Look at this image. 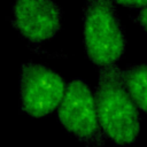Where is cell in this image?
Returning a JSON list of instances; mask_svg holds the SVG:
<instances>
[{"instance_id":"obj_1","label":"cell","mask_w":147,"mask_h":147,"mask_svg":"<svg viewBox=\"0 0 147 147\" xmlns=\"http://www.w3.org/2000/svg\"><path fill=\"white\" fill-rule=\"evenodd\" d=\"M116 63L100 67L94 93L100 125L116 145L133 144L140 132L138 107L130 96Z\"/></svg>"},{"instance_id":"obj_2","label":"cell","mask_w":147,"mask_h":147,"mask_svg":"<svg viewBox=\"0 0 147 147\" xmlns=\"http://www.w3.org/2000/svg\"><path fill=\"white\" fill-rule=\"evenodd\" d=\"M84 45L95 65L116 63L125 52V34L111 0H85Z\"/></svg>"},{"instance_id":"obj_3","label":"cell","mask_w":147,"mask_h":147,"mask_svg":"<svg viewBox=\"0 0 147 147\" xmlns=\"http://www.w3.org/2000/svg\"><path fill=\"white\" fill-rule=\"evenodd\" d=\"M60 123L79 141L88 146H103L107 137L100 125L95 96L85 80L75 78L65 86L59 106Z\"/></svg>"},{"instance_id":"obj_4","label":"cell","mask_w":147,"mask_h":147,"mask_svg":"<svg viewBox=\"0 0 147 147\" xmlns=\"http://www.w3.org/2000/svg\"><path fill=\"white\" fill-rule=\"evenodd\" d=\"M65 86L63 78L46 65L23 63L20 76L22 109L36 118L49 115L60 106Z\"/></svg>"},{"instance_id":"obj_5","label":"cell","mask_w":147,"mask_h":147,"mask_svg":"<svg viewBox=\"0 0 147 147\" xmlns=\"http://www.w3.org/2000/svg\"><path fill=\"white\" fill-rule=\"evenodd\" d=\"M62 11L54 0H15L13 26L31 44L55 37L61 29Z\"/></svg>"},{"instance_id":"obj_6","label":"cell","mask_w":147,"mask_h":147,"mask_svg":"<svg viewBox=\"0 0 147 147\" xmlns=\"http://www.w3.org/2000/svg\"><path fill=\"white\" fill-rule=\"evenodd\" d=\"M123 83L136 106L147 113V64L131 65L122 69Z\"/></svg>"},{"instance_id":"obj_7","label":"cell","mask_w":147,"mask_h":147,"mask_svg":"<svg viewBox=\"0 0 147 147\" xmlns=\"http://www.w3.org/2000/svg\"><path fill=\"white\" fill-rule=\"evenodd\" d=\"M114 3L132 8V9H141L147 7V0H111Z\"/></svg>"},{"instance_id":"obj_8","label":"cell","mask_w":147,"mask_h":147,"mask_svg":"<svg viewBox=\"0 0 147 147\" xmlns=\"http://www.w3.org/2000/svg\"><path fill=\"white\" fill-rule=\"evenodd\" d=\"M136 21L142 28V30L147 33V7L140 9V11L138 13V15L136 17Z\"/></svg>"}]
</instances>
